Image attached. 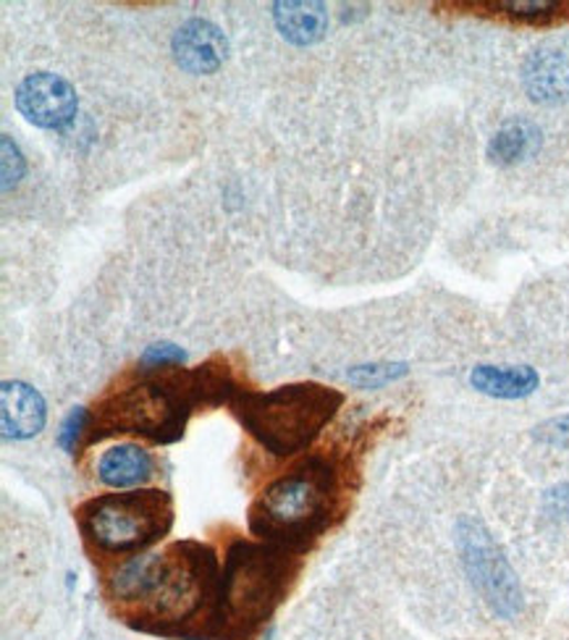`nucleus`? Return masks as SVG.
Masks as SVG:
<instances>
[{
    "instance_id": "obj_1",
    "label": "nucleus",
    "mask_w": 569,
    "mask_h": 640,
    "mask_svg": "<svg viewBox=\"0 0 569 640\" xmlns=\"http://www.w3.org/2000/svg\"><path fill=\"white\" fill-rule=\"evenodd\" d=\"M234 394L226 370L213 365L185 373L147 378L129 389L114 391L97 405L93 431L97 439L110 433H137L158 444H171L185 436L187 418L200 405H221Z\"/></svg>"
},
{
    "instance_id": "obj_2",
    "label": "nucleus",
    "mask_w": 569,
    "mask_h": 640,
    "mask_svg": "<svg viewBox=\"0 0 569 640\" xmlns=\"http://www.w3.org/2000/svg\"><path fill=\"white\" fill-rule=\"evenodd\" d=\"M218 583L213 552L185 541L126 562L114 578V599L143 604L156 622H185L210 599H218Z\"/></svg>"
},
{
    "instance_id": "obj_3",
    "label": "nucleus",
    "mask_w": 569,
    "mask_h": 640,
    "mask_svg": "<svg viewBox=\"0 0 569 640\" xmlns=\"http://www.w3.org/2000/svg\"><path fill=\"white\" fill-rule=\"evenodd\" d=\"M344 394L323 384H289L271 391L236 394L234 415L265 452L289 457L305 452L334 420Z\"/></svg>"
},
{
    "instance_id": "obj_4",
    "label": "nucleus",
    "mask_w": 569,
    "mask_h": 640,
    "mask_svg": "<svg viewBox=\"0 0 569 640\" xmlns=\"http://www.w3.org/2000/svg\"><path fill=\"white\" fill-rule=\"evenodd\" d=\"M336 502V473L326 460L302 462L255 499L250 531L265 544L297 552L328 527Z\"/></svg>"
},
{
    "instance_id": "obj_5",
    "label": "nucleus",
    "mask_w": 569,
    "mask_h": 640,
    "mask_svg": "<svg viewBox=\"0 0 569 640\" xmlns=\"http://www.w3.org/2000/svg\"><path fill=\"white\" fill-rule=\"evenodd\" d=\"M294 573L289 548L239 541L223 562L215 620L234 636H250L284 601Z\"/></svg>"
},
{
    "instance_id": "obj_6",
    "label": "nucleus",
    "mask_w": 569,
    "mask_h": 640,
    "mask_svg": "<svg viewBox=\"0 0 569 640\" xmlns=\"http://www.w3.org/2000/svg\"><path fill=\"white\" fill-rule=\"evenodd\" d=\"M173 502L166 491H124L80 506L84 538L105 554H137L171 531Z\"/></svg>"
},
{
    "instance_id": "obj_7",
    "label": "nucleus",
    "mask_w": 569,
    "mask_h": 640,
    "mask_svg": "<svg viewBox=\"0 0 569 640\" xmlns=\"http://www.w3.org/2000/svg\"><path fill=\"white\" fill-rule=\"evenodd\" d=\"M456 546L477 594L498 617L515 620L523 611V588L488 527L475 517H462L456 523Z\"/></svg>"
},
{
    "instance_id": "obj_8",
    "label": "nucleus",
    "mask_w": 569,
    "mask_h": 640,
    "mask_svg": "<svg viewBox=\"0 0 569 640\" xmlns=\"http://www.w3.org/2000/svg\"><path fill=\"white\" fill-rule=\"evenodd\" d=\"M17 108L40 129H63L74 122L80 103L74 87L63 76L38 72L19 84Z\"/></svg>"
},
{
    "instance_id": "obj_9",
    "label": "nucleus",
    "mask_w": 569,
    "mask_h": 640,
    "mask_svg": "<svg viewBox=\"0 0 569 640\" xmlns=\"http://www.w3.org/2000/svg\"><path fill=\"white\" fill-rule=\"evenodd\" d=\"M173 59L189 74H213L229 55L226 34L206 19H192L173 34Z\"/></svg>"
},
{
    "instance_id": "obj_10",
    "label": "nucleus",
    "mask_w": 569,
    "mask_h": 640,
    "mask_svg": "<svg viewBox=\"0 0 569 640\" xmlns=\"http://www.w3.org/2000/svg\"><path fill=\"white\" fill-rule=\"evenodd\" d=\"M523 84L533 103L559 105L569 101V59L554 48L533 51L523 66Z\"/></svg>"
},
{
    "instance_id": "obj_11",
    "label": "nucleus",
    "mask_w": 569,
    "mask_h": 640,
    "mask_svg": "<svg viewBox=\"0 0 569 640\" xmlns=\"http://www.w3.org/2000/svg\"><path fill=\"white\" fill-rule=\"evenodd\" d=\"M3 399V436L13 441H24L45 428L48 407L38 389L24 381H6L0 389Z\"/></svg>"
},
{
    "instance_id": "obj_12",
    "label": "nucleus",
    "mask_w": 569,
    "mask_h": 640,
    "mask_svg": "<svg viewBox=\"0 0 569 640\" xmlns=\"http://www.w3.org/2000/svg\"><path fill=\"white\" fill-rule=\"evenodd\" d=\"M156 460L137 444H118L105 449L97 460V478L110 489H135L152 478Z\"/></svg>"
},
{
    "instance_id": "obj_13",
    "label": "nucleus",
    "mask_w": 569,
    "mask_h": 640,
    "mask_svg": "<svg viewBox=\"0 0 569 640\" xmlns=\"http://www.w3.org/2000/svg\"><path fill=\"white\" fill-rule=\"evenodd\" d=\"M470 384L481 394H488V397L523 399L538 389L540 376L533 368H528V365H507V368L477 365V368L470 373Z\"/></svg>"
},
{
    "instance_id": "obj_14",
    "label": "nucleus",
    "mask_w": 569,
    "mask_h": 640,
    "mask_svg": "<svg viewBox=\"0 0 569 640\" xmlns=\"http://www.w3.org/2000/svg\"><path fill=\"white\" fill-rule=\"evenodd\" d=\"M278 32L294 45H313L328 30L326 6L323 3H276L273 6Z\"/></svg>"
},
{
    "instance_id": "obj_15",
    "label": "nucleus",
    "mask_w": 569,
    "mask_h": 640,
    "mask_svg": "<svg viewBox=\"0 0 569 640\" xmlns=\"http://www.w3.org/2000/svg\"><path fill=\"white\" fill-rule=\"evenodd\" d=\"M544 143V135L533 122L517 118V122L504 124L502 129L491 137L488 143V158L496 166H517L530 156H536Z\"/></svg>"
},
{
    "instance_id": "obj_16",
    "label": "nucleus",
    "mask_w": 569,
    "mask_h": 640,
    "mask_svg": "<svg viewBox=\"0 0 569 640\" xmlns=\"http://www.w3.org/2000/svg\"><path fill=\"white\" fill-rule=\"evenodd\" d=\"M404 363H373V365H357L347 373V378L360 389H381V386L397 381V378L407 376Z\"/></svg>"
},
{
    "instance_id": "obj_17",
    "label": "nucleus",
    "mask_w": 569,
    "mask_h": 640,
    "mask_svg": "<svg viewBox=\"0 0 569 640\" xmlns=\"http://www.w3.org/2000/svg\"><path fill=\"white\" fill-rule=\"evenodd\" d=\"M486 6H491V9H498V13H504V17L525 21V24H544V21H549L554 13L561 9L559 3H512V0L486 3Z\"/></svg>"
},
{
    "instance_id": "obj_18",
    "label": "nucleus",
    "mask_w": 569,
    "mask_h": 640,
    "mask_svg": "<svg viewBox=\"0 0 569 640\" xmlns=\"http://www.w3.org/2000/svg\"><path fill=\"white\" fill-rule=\"evenodd\" d=\"M87 423H89V415L84 407H74V410L66 415V420H63V426L59 431V439H55L63 452H69V454L76 452L80 439L84 436V431H87Z\"/></svg>"
},
{
    "instance_id": "obj_19",
    "label": "nucleus",
    "mask_w": 569,
    "mask_h": 640,
    "mask_svg": "<svg viewBox=\"0 0 569 640\" xmlns=\"http://www.w3.org/2000/svg\"><path fill=\"white\" fill-rule=\"evenodd\" d=\"M187 360L185 349H179L177 344H152V347H147V352L143 355V365L145 370H156V368H168V365H181Z\"/></svg>"
},
{
    "instance_id": "obj_20",
    "label": "nucleus",
    "mask_w": 569,
    "mask_h": 640,
    "mask_svg": "<svg viewBox=\"0 0 569 640\" xmlns=\"http://www.w3.org/2000/svg\"><path fill=\"white\" fill-rule=\"evenodd\" d=\"M27 171V160L21 156L19 145L9 135H3V189L19 185V179Z\"/></svg>"
},
{
    "instance_id": "obj_21",
    "label": "nucleus",
    "mask_w": 569,
    "mask_h": 640,
    "mask_svg": "<svg viewBox=\"0 0 569 640\" xmlns=\"http://www.w3.org/2000/svg\"><path fill=\"white\" fill-rule=\"evenodd\" d=\"M533 436L549 447L569 449V415H561V418H551V420H546V423L536 426Z\"/></svg>"
},
{
    "instance_id": "obj_22",
    "label": "nucleus",
    "mask_w": 569,
    "mask_h": 640,
    "mask_svg": "<svg viewBox=\"0 0 569 640\" xmlns=\"http://www.w3.org/2000/svg\"><path fill=\"white\" fill-rule=\"evenodd\" d=\"M544 506L551 517H559V520L567 517L569 520V483H561V485H557V489L546 491Z\"/></svg>"
}]
</instances>
